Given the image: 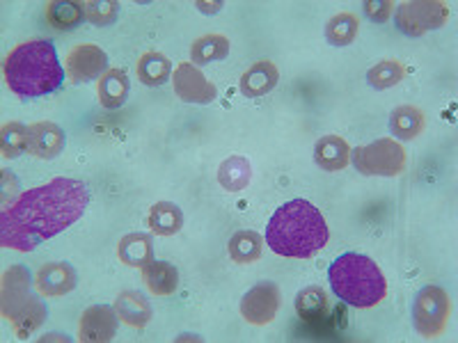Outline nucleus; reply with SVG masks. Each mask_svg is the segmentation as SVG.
<instances>
[{
  "label": "nucleus",
  "mask_w": 458,
  "mask_h": 343,
  "mask_svg": "<svg viewBox=\"0 0 458 343\" xmlns=\"http://www.w3.org/2000/svg\"><path fill=\"white\" fill-rule=\"evenodd\" d=\"M89 190L83 181L57 177L26 190L0 213V245L7 250L32 252L83 218Z\"/></svg>",
  "instance_id": "1"
},
{
  "label": "nucleus",
  "mask_w": 458,
  "mask_h": 343,
  "mask_svg": "<svg viewBox=\"0 0 458 343\" xmlns=\"http://www.w3.org/2000/svg\"><path fill=\"white\" fill-rule=\"evenodd\" d=\"M328 224L317 206L305 199L282 204L266 227V243L276 255L289 259H310L326 247Z\"/></svg>",
  "instance_id": "2"
},
{
  "label": "nucleus",
  "mask_w": 458,
  "mask_h": 343,
  "mask_svg": "<svg viewBox=\"0 0 458 343\" xmlns=\"http://www.w3.org/2000/svg\"><path fill=\"white\" fill-rule=\"evenodd\" d=\"M64 80L55 46L48 39H30L10 51L5 60V83L23 99L55 92Z\"/></svg>",
  "instance_id": "3"
},
{
  "label": "nucleus",
  "mask_w": 458,
  "mask_h": 343,
  "mask_svg": "<svg viewBox=\"0 0 458 343\" xmlns=\"http://www.w3.org/2000/svg\"><path fill=\"white\" fill-rule=\"evenodd\" d=\"M333 293L351 307H376L387 293V281L374 259L358 252L337 256L328 268Z\"/></svg>",
  "instance_id": "4"
},
{
  "label": "nucleus",
  "mask_w": 458,
  "mask_h": 343,
  "mask_svg": "<svg viewBox=\"0 0 458 343\" xmlns=\"http://www.w3.org/2000/svg\"><path fill=\"white\" fill-rule=\"evenodd\" d=\"M355 170L367 177H399L406 170V149L392 138H380L371 145L351 151Z\"/></svg>",
  "instance_id": "5"
},
{
  "label": "nucleus",
  "mask_w": 458,
  "mask_h": 343,
  "mask_svg": "<svg viewBox=\"0 0 458 343\" xmlns=\"http://www.w3.org/2000/svg\"><path fill=\"white\" fill-rule=\"evenodd\" d=\"M452 314V300L440 286H424L412 302V322L422 337L436 339L445 332Z\"/></svg>",
  "instance_id": "6"
},
{
  "label": "nucleus",
  "mask_w": 458,
  "mask_h": 343,
  "mask_svg": "<svg viewBox=\"0 0 458 343\" xmlns=\"http://www.w3.org/2000/svg\"><path fill=\"white\" fill-rule=\"evenodd\" d=\"M396 28L408 37H420L428 30H437L449 21V7L437 0H412L396 10Z\"/></svg>",
  "instance_id": "7"
},
{
  "label": "nucleus",
  "mask_w": 458,
  "mask_h": 343,
  "mask_svg": "<svg viewBox=\"0 0 458 343\" xmlns=\"http://www.w3.org/2000/svg\"><path fill=\"white\" fill-rule=\"evenodd\" d=\"M108 71V55L97 44H79L64 57V73L72 83H88Z\"/></svg>",
  "instance_id": "8"
},
{
  "label": "nucleus",
  "mask_w": 458,
  "mask_h": 343,
  "mask_svg": "<svg viewBox=\"0 0 458 343\" xmlns=\"http://www.w3.org/2000/svg\"><path fill=\"white\" fill-rule=\"evenodd\" d=\"M172 85H174V94L183 104L207 105L218 99V88L211 80H207V76L193 63H182L174 69Z\"/></svg>",
  "instance_id": "9"
},
{
  "label": "nucleus",
  "mask_w": 458,
  "mask_h": 343,
  "mask_svg": "<svg viewBox=\"0 0 458 343\" xmlns=\"http://www.w3.org/2000/svg\"><path fill=\"white\" fill-rule=\"evenodd\" d=\"M280 309V289L273 281H259L241 300V316L250 325H268Z\"/></svg>",
  "instance_id": "10"
},
{
  "label": "nucleus",
  "mask_w": 458,
  "mask_h": 343,
  "mask_svg": "<svg viewBox=\"0 0 458 343\" xmlns=\"http://www.w3.org/2000/svg\"><path fill=\"white\" fill-rule=\"evenodd\" d=\"M117 312L114 307H106V305H94V307L85 309L81 316L79 325V339L85 343H108L113 341L117 334Z\"/></svg>",
  "instance_id": "11"
},
{
  "label": "nucleus",
  "mask_w": 458,
  "mask_h": 343,
  "mask_svg": "<svg viewBox=\"0 0 458 343\" xmlns=\"http://www.w3.org/2000/svg\"><path fill=\"white\" fill-rule=\"evenodd\" d=\"M64 130L53 121H37L28 126V154L42 161H53L64 151Z\"/></svg>",
  "instance_id": "12"
},
{
  "label": "nucleus",
  "mask_w": 458,
  "mask_h": 343,
  "mask_svg": "<svg viewBox=\"0 0 458 343\" xmlns=\"http://www.w3.org/2000/svg\"><path fill=\"white\" fill-rule=\"evenodd\" d=\"M79 284V275L67 261H53V264L42 265L35 275L37 291L47 297L67 296Z\"/></svg>",
  "instance_id": "13"
},
{
  "label": "nucleus",
  "mask_w": 458,
  "mask_h": 343,
  "mask_svg": "<svg viewBox=\"0 0 458 343\" xmlns=\"http://www.w3.org/2000/svg\"><path fill=\"white\" fill-rule=\"evenodd\" d=\"M277 80H280V71H277L276 64L271 60H259L241 76L239 89L248 99H259L271 89H276Z\"/></svg>",
  "instance_id": "14"
},
{
  "label": "nucleus",
  "mask_w": 458,
  "mask_h": 343,
  "mask_svg": "<svg viewBox=\"0 0 458 343\" xmlns=\"http://www.w3.org/2000/svg\"><path fill=\"white\" fill-rule=\"evenodd\" d=\"M314 161H317L318 167L328 172L344 170L351 163L349 142L339 136H323L314 145Z\"/></svg>",
  "instance_id": "15"
},
{
  "label": "nucleus",
  "mask_w": 458,
  "mask_h": 343,
  "mask_svg": "<svg viewBox=\"0 0 458 343\" xmlns=\"http://www.w3.org/2000/svg\"><path fill=\"white\" fill-rule=\"evenodd\" d=\"M117 256L122 264L131 268H145L147 264L154 261V240L149 234H126L117 243Z\"/></svg>",
  "instance_id": "16"
},
{
  "label": "nucleus",
  "mask_w": 458,
  "mask_h": 343,
  "mask_svg": "<svg viewBox=\"0 0 458 343\" xmlns=\"http://www.w3.org/2000/svg\"><path fill=\"white\" fill-rule=\"evenodd\" d=\"M142 281L154 296H172L179 286V271L167 261H151L142 268Z\"/></svg>",
  "instance_id": "17"
},
{
  "label": "nucleus",
  "mask_w": 458,
  "mask_h": 343,
  "mask_svg": "<svg viewBox=\"0 0 458 343\" xmlns=\"http://www.w3.org/2000/svg\"><path fill=\"white\" fill-rule=\"evenodd\" d=\"M114 312L131 328H145L151 321V305L142 293L124 291L114 300Z\"/></svg>",
  "instance_id": "18"
},
{
  "label": "nucleus",
  "mask_w": 458,
  "mask_h": 343,
  "mask_svg": "<svg viewBox=\"0 0 458 343\" xmlns=\"http://www.w3.org/2000/svg\"><path fill=\"white\" fill-rule=\"evenodd\" d=\"M99 104L104 108H120L124 105L126 96H129V76H126L124 69H108L99 79Z\"/></svg>",
  "instance_id": "19"
},
{
  "label": "nucleus",
  "mask_w": 458,
  "mask_h": 343,
  "mask_svg": "<svg viewBox=\"0 0 458 343\" xmlns=\"http://www.w3.org/2000/svg\"><path fill=\"white\" fill-rule=\"evenodd\" d=\"M136 73L138 79L149 85V88H161L163 83L172 79V63L163 53L149 51L138 60Z\"/></svg>",
  "instance_id": "20"
},
{
  "label": "nucleus",
  "mask_w": 458,
  "mask_h": 343,
  "mask_svg": "<svg viewBox=\"0 0 458 343\" xmlns=\"http://www.w3.org/2000/svg\"><path fill=\"white\" fill-rule=\"evenodd\" d=\"M252 181V165L243 156H229L218 167V183L229 190V193H239L245 190L248 183Z\"/></svg>",
  "instance_id": "21"
},
{
  "label": "nucleus",
  "mask_w": 458,
  "mask_h": 343,
  "mask_svg": "<svg viewBox=\"0 0 458 343\" xmlns=\"http://www.w3.org/2000/svg\"><path fill=\"white\" fill-rule=\"evenodd\" d=\"M147 222L157 236H174L183 227V213L177 204L157 202L151 206Z\"/></svg>",
  "instance_id": "22"
},
{
  "label": "nucleus",
  "mask_w": 458,
  "mask_h": 343,
  "mask_svg": "<svg viewBox=\"0 0 458 343\" xmlns=\"http://www.w3.org/2000/svg\"><path fill=\"white\" fill-rule=\"evenodd\" d=\"M83 19V3H72V0H51V3H47V21L55 30H72V28L81 26Z\"/></svg>",
  "instance_id": "23"
},
{
  "label": "nucleus",
  "mask_w": 458,
  "mask_h": 343,
  "mask_svg": "<svg viewBox=\"0 0 458 343\" xmlns=\"http://www.w3.org/2000/svg\"><path fill=\"white\" fill-rule=\"evenodd\" d=\"M390 130L401 140H415L424 130V113L415 105H401L392 113Z\"/></svg>",
  "instance_id": "24"
},
{
  "label": "nucleus",
  "mask_w": 458,
  "mask_h": 343,
  "mask_svg": "<svg viewBox=\"0 0 458 343\" xmlns=\"http://www.w3.org/2000/svg\"><path fill=\"white\" fill-rule=\"evenodd\" d=\"M229 39L225 35H204L199 39H195L193 46H191V60L193 64H211L218 63L223 57L229 55Z\"/></svg>",
  "instance_id": "25"
},
{
  "label": "nucleus",
  "mask_w": 458,
  "mask_h": 343,
  "mask_svg": "<svg viewBox=\"0 0 458 343\" xmlns=\"http://www.w3.org/2000/svg\"><path fill=\"white\" fill-rule=\"evenodd\" d=\"M229 256L236 261V264H252L261 256L264 250V238H261L257 231H236L232 238H229Z\"/></svg>",
  "instance_id": "26"
},
{
  "label": "nucleus",
  "mask_w": 458,
  "mask_h": 343,
  "mask_svg": "<svg viewBox=\"0 0 458 343\" xmlns=\"http://www.w3.org/2000/svg\"><path fill=\"white\" fill-rule=\"evenodd\" d=\"M328 307V293L321 286H308L296 296V312L302 321H318L326 316Z\"/></svg>",
  "instance_id": "27"
},
{
  "label": "nucleus",
  "mask_w": 458,
  "mask_h": 343,
  "mask_svg": "<svg viewBox=\"0 0 458 343\" xmlns=\"http://www.w3.org/2000/svg\"><path fill=\"white\" fill-rule=\"evenodd\" d=\"M360 32L358 16L351 14V12H339L326 26V39H328L333 46H349L355 42V37Z\"/></svg>",
  "instance_id": "28"
},
{
  "label": "nucleus",
  "mask_w": 458,
  "mask_h": 343,
  "mask_svg": "<svg viewBox=\"0 0 458 343\" xmlns=\"http://www.w3.org/2000/svg\"><path fill=\"white\" fill-rule=\"evenodd\" d=\"M0 149L5 158H19L28 151V129L21 121H10L0 130Z\"/></svg>",
  "instance_id": "29"
},
{
  "label": "nucleus",
  "mask_w": 458,
  "mask_h": 343,
  "mask_svg": "<svg viewBox=\"0 0 458 343\" xmlns=\"http://www.w3.org/2000/svg\"><path fill=\"white\" fill-rule=\"evenodd\" d=\"M403 76H406V69H403L399 60H383V63H378L367 71V80L376 89L394 88L396 83L403 80Z\"/></svg>",
  "instance_id": "30"
},
{
  "label": "nucleus",
  "mask_w": 458,
  "mask_h": 343,
  "mask_svg": "<svg viewBox=\"0 0 458 343\" xmlns=\"http://www.w3.org/2000/svg\"><path fill=\"white\" fill-rule=\"evenodd\" d=\"M85 19L92 21L94 26H108L117 19V12H120V3L114 0H88L83 3Z\"/></svg>",
  "instance_id": "31"
},
{
  "label": "nucleus",
  "mask_w": 458,
  "mask_h": 343,
  "mask_svg": "<svg viewBox=\"0 0 458 343\" xmlns=\"http://www.w3.org/2000/svg\"><path fill=\"white\" fill-rule=\"evenodd\" d=\"M365 12L369 16L371 21H378V23H386L390 19V14L394 12V3L390 0H367L365 3Z\"/></svg>",
  "instance_id": "32"
},
{
  "label": "nucleus",
  "mask_w": 458,
  "mask_h": 343,
  "mask_svg": "<svg viewBox=\"0 0 458 343\" xmlns=\"http://www.w3.org/2000/svg\"><path fill=\"white\" fill-rule=\"evenodd\" d=\"M198 5H199V10H202V12H218L223 3H214V5H211V7H208L207 3H198Z\"/></svg>",
  "instance_id": "33"
}]
</instances>
